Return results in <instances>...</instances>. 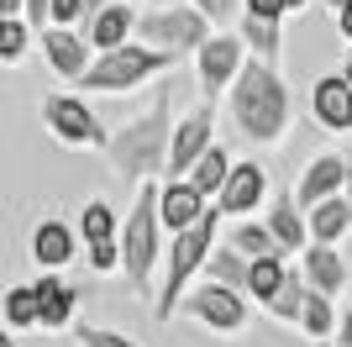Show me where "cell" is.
Masks as SVG:
<instances>
[{
	"mask_svg": "<svg viewBox=\"0 0 352 347\" xmlns=\"http://www.w3.org/2000/svg\"><path fill=\"white\" fill-rule=\"evenodd\" d=\"M6 16H27V0H0V21Z\"/></svg>",
	"mask_w": 352,
	"mask_h": 347,
	"instance_id": "obj_38",
	"label": "cell"
},
{
	"mask_svg": "<svg viewBox=\"0 0 352 347\" xmlns=\"http://www.w3.org/2000/svg\"><path fill=\"white\" fill-rule=\"evenodd\" d=\"M310 237L321 247H342L352 237V200L347 195H337V200H326L310 211Z\"/></svg>",
	"mask_w": 352,
	"mask_h": 347,
	"instance_id": "obj_22",
	"label": "cell"
},
{
	"mask_svg": "<svg viewBox=\"0 0 352 347\" xmlns=\"http://www.w3.org/2000/svg\"><path fill=\"white\" fill-rule=\"evenodd\" d=\"M179 58L174 53H158V48H147V43H126L116 48V53H95V63H89L85 74V95H126V90L147 85L153 74H168Z\"/></svg>",
	"mask_w": 352,
	"mask_h": 347,
	"instance_id": "obj_5",
	"label": "cell"
},
{
	"mask_svg": "<svg viewBox=\"0 0 352 347\" xmlns=\"http://www.w3.org/2000/svg\"><path fill=\"white\" fill-rule=\"evenodd\" d=\"M342 74H347V85H352V58H347V63H342Z\"/></svg>",
	"mask_w": 352,
	"mask_h": 347,
	"instance_id": "obj_42",
	"label": "cell"
},
{
	"mask_svg": "<svg viewBox=\"0 0 352 347\" xmlns=\"http://www.w3.org/2000/svg\"><path fill=\"white\" fill-rule=\"evenodd\" d=\"M137 21H142V16H137L132 0H111V6H105V11L85 27V37H89L95 53H116V48L137 43Z\"/></svg>",
	"mask_w": 352,
	"mask_h": 347,
	"instance_id": "obj_18",
	"label": "cell"
},
{
	"mask_svg": "<svg viewBox=\"0 0 352 347\" xmlns=\"http://www.w3.org/2000/svg\"><path fill=\"white\" fill-rule=\"evenodd\" d=\"M310 116H316V127L321 132H352V85L347 74H321L316 85H310Z\"/></svg>",
	"mask_w": 352,
	"mask_h": 347,
	"instance_id": "obj_15",
	"label": "cell"
},
{
	"mask_svg": "<svg viewBox=\"0 0 352 347\" xmlns=\"http://www.w3.org/2000/svg\"><path fill=\"white\" fill-rule=\"evenodd\" d=\"M305 300H310V279L300 274V269H289L284 289H279V295H274V300L263 305V316L284 321V326H300V311H305Z\"/></svg>",
	"mask_w": 352,
	"mask_h": 347,
	"instance_id": "obj_29",
	"label": "cell"
},
{
	"mask_svg": "<svg viewBox=\"0 0 352 347\" xmlns=\"http://www.w3.org/2000/svg\"><path fill=\"white\" fill-rule=\"evenodd\" d=\"M248 43L242 32H216L200 53H195V79H200V101H216L221 90L236 85V74L248 69Z\"/></svg>",
	"mask_w": 352,
	"mask_h": 347,
	"instance_id": "obj_10",
	"label": "cell"
},
{
	"mask_svg": "<svg viewBox=\"0 0 352 347\" xmlns=\"http://www.w3.org/2000/svg\"><path fill=\"white\" fill-rule=\"evenodd\" d=\"M226 242H232L242 258H252V263H263V258H289V253L279 247V237L268 231V221H252V216L236 221V227L226 231Z\"/></svg>",
	"mask_w": 352,
	"mask_h": 347,
	"instance_id": "obj_24",
	"label": "cell"
},
{
	"mask_svg": "<svg viewBox=\"0 0 352 347\" xmlns=\"http://www.w3.org/2000/svg\"><path fill=\"white\" fill-rule=\"evenodd\" d=\"M158 211H163L168 237H179V231L200 227V221L216 211V200H206V195H200L190 179H163V185H158Z\"/></svg>",
	"mask_w": 352,
	"mask_h": 347,
	"instance_id": "obj_14",
	"label": "cell"
},
{
	"mask_svg": "<svg viewBox=\"0 0 352 347\" xmlns=\"http://www.w3.org/2000/svg\"><path fill=\"white\" fill-rule=\"evenodd\" d=\"M284 279H289V258H263V263H252V279H248L252 305H268V300L284 289Z\"/></svg>",
	"mask_w": 352,
	"mask_h": 347,
	"instance_id": "obj_30",
	"label": "cell"
},
{
	"mask_svg": "<svg viewBox=\"0 0 352 347\" xmlns=\"http://www.w3.org/2000/svg\"><path fill=\"white\" fill-rule=\"evenodd\" d=\"M179 316L195 321V326H206V332H216V337H236L242 326H248V295H242V289H226V284L200 279V284L184 295Z\"/></svg>",
	"mask_w": 352,
	"mask_h": 347,
	"instance_id": "obj_8",
	"label": "cell"
},
{
	"mask_svg": "<svg viewBox=\"0 0 352 347\" xmlns=\"http://www.w3.org/2000/svg\"><path fill=\"white\" fill-rule=\"evenodd\" d=\"M190 6L206 16L216 32H236V21H242V11H248V0H190Z\"/></svg>",
	"mask_w": 352,
	"mask_h": 347,
	"instance_id": "obj_32",
	"label": "cell"
},
{
	"mask_svg": "<svg viewBox=\"0 0 352 347\" xmlns=\"http://www.w3.org/2000/svg\"><path fill=\"white\" fill-rule=\"evenodd\" d=\"M337 321H342L337 300H331V295H321V289H310L305 311H300V332H305L310 342H331V337H337Z\"/></svg>",
	"mask_w": 352,
	"mask_h": 347,
	"instance_id": "obj_28",
	"label": "cell"
},
{
	"mask_svg": "<svg viewBox=\"0 0 352 347\" xmlns=\"http://www.w3.org/2000/svg\"><path fill=\"white\" fill-rule=\"evenodd\" d=\"M210 37H216V27L195 11L190 0H184V6H153V11H142V21H137V43L158 48V53H174V58H195Z\"/></svg>",
	"mask_w": 352,
	"mask_h": 347,
	"instance_id": "obj_6",
	"label": "cell"
},
{
	"mask_svg": "<svg viewBox=\"0 0 352 347\" xmlns=\"http://www.w3.org/2000/svg\"><path fill=\"white\" fill-rule=\"evenodd\" d=\"M43 127L53 143L79 147V153H105L111 127L85 105V95H43Z\"/></svg>",
	"mask_w": 352,
	"mask_h": 347,
	"instance_id": "obj_7",
	"label": "cell"
},
{
	"mask_svg": "<svg viewBox=\"0 0 352 347\" xmlns=\"http://www.w3.org/2000/svg\"><path fill=\"white\" fill-rule=\"evenodd\" d=\"M121 227H126V216H121L111 200H85V211H79V237H85V247L89 242H111V237H121Z\"/></svg>",
	"mask_w": 352,
	"mask_h": 347,
	"instance_id": "obj_25",
	"label": "cell"
},
{
	"mask_svg": "<svg viewBox=\"0 0 352 347\" xmlns=\"http://www.w3.org/2000/svg\"><path fill=\"white\" fill-rule=\"evenodd\" d=\"M168 227H163V211H158V185H142L137 189L132 211H126V227H121V274H126V295L147 300L158 295L153 289V274L158 263L168 258Z\"/></svg>",
	"mask_w": 352,
	"mask_h": 347,
	"instance_id": "obj_3",
	"label": "cell"
},
{
	"mask_svg": "<svg viewBox=\"0 0 352 347\" xmlns=\"http://www.w3.org/2000/svg\"><path fill=\"white\" fill-rule=\"evenodd\" d=\"M37 295H43V332H63V326H74L79 289H74L63 274H43V279H37Z\"/></svg>",
	"mask_w": 352,
	"mask_h": 347,
	"instance_id": "obj_20",
	"label": "cell"
},
{
	"mask_svg": "<svg viewBox=\"0 0 352 347\" xmlns=\"http://www.w3.org/2000/svg\"><path fill=\"white\" fill-rule=\"evenodd\" d=\"M232 169H236V158H232V153H226V147H210V153H206V158H200V163H195V169H190V185L195 189H200V195H206V200H221V189H226V179H232Z\"/></svg>",
	"mask_w": 352,
	"mask_h": 347,
	"instance_id": "obj_26",
	"label": "cell"
},
{
	"mask_svg": "<svg viewBox=\"0 0 352 347\" xmlns=\"http://www.w3.org/2000/svg\"><path fill=\"white\" fill-rule=\"evenodd\" d=\"M242 16H258V21H289V6L284 0H248Z\"/></svg>",
	"mask_w": 352,
	"mask_h": 347,
	"instance_id": "obj_35",
	"label": "cell"
},
{
	"mask_svg": "<svg viewBox=\"0 0 352 347\" xmlns=\"http://www.w3.org/2000/svg\"><path fill=\"white\" fill-rule=\"evenodd\" d=\"M0 321H6V332H32V326H43V295L37 284H11L0 295Z\"/></svg>",
	"mask_w": 352,
	"mask_h": 347,
	"instance_id": "obj_21",
	"label": "cell"
},
{
	"mask_svg": "<svg viewBox=\"0 0 352 347\" xmlns=\"http://www.w3.org/2000/svg\"><path fill=\"white\" fill-rule=\"evenodd\" d=\"M331 21H337V32H342V37H347V43H352V0H347V6H342L337 16H331Z\"/></svg>",
	"mask_w": 352,
	"mask_h": 347,
	"instance_id": "obj_37",
	"label": "cell"
},
{
	"mask_svg": "<svg viewBox=\"0 0 352 347\" xmlns=\"http://www.w3.org/2000/svg\"><path fill=\"white\" fill-rule=\"evenodd\" d=\"M32 37H37V32H32L21 16H6V21H0V63H6V69H16V63L27 58Z\"/></svg>",
	"mask_w": 352,
	"mask_h": 347,
	"instance_id": "obj_31",
	"label": "cell"
},
{
	"mask_svg": "<svg viewBox=\"0 0 352 347\" xmlns=\"http://www.w3.org/2000/svg\"><path fill=\"white\" fill-rule=\"evenodd\" d=\"M347 195V153H316L294 185V205L300 211H316V205Z\"/></svg>",
	"mask_w": 352,
	"mask_h": 347,
	"instance_id": "obj_12",
	"label": "cell"
},
{
	"mask_svg": "<svg viewBox=\"0 0 352 347\" xmlns=\"http://www.w3.org/2000/svg\"><path fill=\"white\" fill-rule=\"evenodd\" d=\"M258 205H268V169L263 163H236L226 189H221V200H216V211L232 221H248Z\"/></svg>",
	"mask_w": 352,
	"mask_h": 347,
	"instance_id": "obj_16",
	"label": "cell"
},
{
	"mask_svg": "<svg viewBox=\"0 0 352 347\" xmlns=\"http://www.w3.org/2000/svg\"><path fill=\"white\" fill-rule=\"evenodd\" d=\"M263 221H268V231L279 237V247H284V253H294V258H300L305 247H316V237H310V211H300V205H294V189L268 205Z\"/></svg>",
	"mask_w": 352,
	"mask_h": 347,
	"instance_id": "obj_19",
	"label": "cell"
},
{
	"mask_svg": "<svg viewBox=\"0 0 352 347\" xmlns=\"http://www.w3.org/2000/svg\"><path fill=\"white\" fill-rule=\"evenodd\" d=\"M347 200H352V153H347Z\"/></svg>",
	"mask_w": 352,
	"mask_h": 347,
	"instance_id": "obj_41",
	"label": "cell"
},
{
	"mask_svg": "<svg viewBox=\"0 0 352 347\" xmlns=\"http://www.w3.org/2000/svg\"><path fill=\"white\" fill-rule=\"evenodd\" d=\"M174 90L163 85L153 95L147 111H137L132 121L111 127V147H105V163L116 179L126 185H163L168 179V147H174Z\"/></svg>",
	"mask_w": 352,
	"mask_h": 347,
	"instance_id": "obj_1",
	"label": "cell"
},
{
	"mask_svg": "<svg viewBox=\"0 0 352 347\" xmlns=\"http://www.w3.org/2000/svg\"><path fill=\"white\" fill-rule=\"evenodd\" d=\"M236 32H242V43H248V53L258 58V63L279 69V58H284V21H258V16H242V21H236Z\"/></svg>",
	"mask_w": 352,
	"mask_h": 347,
	"instance_id": "obj_23",
	"label": "cell"
},
{
	"mask_svg": "<svg viewBox=\"0 0 352 347\" xmlns=\"http://www.w3.org/2000/svg\"><path fill=\"white\" fill-rule=\"evenodd\" d=\"M316 347H331V342H316Z\"/></svg>",
	"mask_w": 352,
	"mask_h": 347,
	"instance_id": "obj_44",
	"label": "cell"
},
{
	"mask_svg": "<svg viewBox=\"0 0 352 347\" xmlns=\"http://www.w3.org/2000/svg\"><path fill=\"white\" fill-rule=\"evenodd\" d=\"M226 116H232L236 137L248 147H279L289 137V121H294V101H289L284 74L248 58V69L236 74V85L226 90Z\"/></svg>",
	"mask_w": 352,
	"mask_h": 347,
	"instance_id": "obj_2",
	"label": "cell"
},
{
	"mask_svg": "<svg viewBox=\"0 0 352 347\" xmlns=\"http://www.w3.org/2000/svg\"><path fill=\"white\" fill-rule=\"evenodd\" d=\"M300 274L310 279V289H321V295H331V300H342L352 289V263L342 258V247H305L300 253Z\"/></svg>",
	"mask_w": 352,
	"mask_h": 347,
	"instance_id": "obj_17",
	"label": "cell"
},
{
	"mask_svg": "<svg viewBox=\"0 0 352 347\" xmlns=\"http://www.w3.org/2000/svg\"><path fill=\"white\" fill-rule=\"evenodd\" d=\"M153 6H184V0H153Z\"/></svg>",
	"mask_w": 352,
	"mask_h": 347,
	"instance_id": "obj_43",
	"label": "cell"
},
{
	"mask_svg": "<svg viewBox=\"0 0 352 347\" xmlns=\"http://www.w3.org/2000/svg\"><path fill=\"white\" fill-rule=\"evenodd\" d=\"M79 221H63V216H43L37 227H32V237H27V253H32V263L43 269V274H63L74 258H79Z\"/></svg>",
	"mask_w": 352,
	"mask_h": 347,
	"instance_id": "obj_11",
	"label": "cell"
},
{
	"mask_svg": "<svg viewBox=\"0 0 352 347\" xmlns=\"http://www.w3.org/2000/svg\"><path fill=\"white\" fill-rule=\"evenodd\" d=\"M206 279H210V284H226V289H242V295H248L252 258H242L232 242H216V253H210V263H206Z\"/></svg>",
	"mask_w": 352,
	"mask_h": 347,
	"instance_id": "obj_27",
	"label": "cell"
},
{
	"mask_svg": "<svg viewBox=\"0 0 352 347\" xmlns=\"http://www.w3.org/2000/svg\"><path fill=\"white\" fill-rule=\"evenodd\" d=\"M132 6H137V0H132Z\"/></svg>",
	"mask_w": 352,
	"mask_h": 347,
	"instance_id": "obj_45",
	"label": "cell"
},
{
	"mask_svg": "<svg viewBox=\"0 0 352 347\" xmlns=\"http://www.w3.org/2000/svg\"><path fill=\"white\" fill-rule=\"evenodd\" d=\"M74 337H79L85 347H137L126 332H111V326H89V321H79V326H74Z\"/></svg>",
	"mask_w": 352,
	"mask_h": 347,
	"instance_id": "obj_34",
	"label": "cell"
},
{
	"mask_svg": "<svg viewBox=\"0 0 352 347\" xmlns=\"http://www.w3.org/2000/svg\"><path fill=\"white\" fill-rule=\"evenodd\" d=\"M216 147V101H195L174 121V147H168V179H190V169Z\"/></svg>",
	"mask_w": 352,
	"mask_h": 347,
	"instance_id": "obj_9",
	"label": "cell"
},
{
	"mask_svg": "<svg viewBox=\"0 0 352 347\" xmlns=\"http://www.w3.org/2000/svg\"><path fill=\"white\" fill-rule=\"evenodd\" d=\"M0 347H21V337H16V332H0Z\"/></svg>",
	"mask_w": 352,
	"mask_h": 347,
	"instance_id": "obj_40",
	"label": "cell"
},
{
	"mask_svg": "<svg viewBox=\"0 0 352 347\" xmlns=\"http://www.w3.org/2000/svg\"><path fill=\"white\" fill-rule=\"evenodd\" d=\"M284 6H289V16H300V11H310L316 0H284Z\"/></svg>",
	"mask_w": 352,
	"mask_h": 347,
	"instance_id": "obj_39",
	"label": "cell"
},
{
	"mask_svg": "<svg viewBox=\"0 0 352 347\" xmlns=\"http://www.w3.org/2000/svg\"><path fill=\"white\" fill-rule=\"evenodd\" d=\"M85 258L95 274H121V237H111V242H89Z\"/></svg>",
	"mask_w": 352,
	"mask_h": 347,
	"instance_id": "obj_33",
	"label": "cell"
},
{
	"mask_svg": "<svg viewBox=\"0 0 352 347\" xmlns=\"http://www.w3.org/2000/svg\"><path fill=\"white\" fill-rule=\"evenodd\" d=\"M216 231H221V211H210L200 227L168 237V258H163V284L153 295V321H174L184 295L195 289V279L206 274L210 253H216Z\"/></svg>",
	"mask_w": 352,
	"mask_h": 347,
	"instance_id": "obj_4",
	"label": "cell"
},
{
	"mask_svg": "<svg viewBox=\"0 0 352 347\" xmlns=\"http://www.w3.org/2000/svg\"><path fill=\"white\" fill-rule=\"evenodd\" d=\"M337 347H352V300L342 305V321H337Z\"/></svg>",
	"mask_w": 352,
	"mask_h": 347,
	"instance_id": "obj_36",
	"label": "cell"
},
{
	"mask_svg": "<svg viewBox=\"0 0 352 347\" xmlns=\"http://www.w3.org/2000/svg\"><path fill=\"white\" fill-rule=\"evenodd\" d=\"M37 43H43V58L53 63V74H58V79H69V85H85L89 63H95V48H89L85 32H79V27H47Z\"/></svg>",
	"mask_w": 352,
	"mask_h": 347,
	"instance_id": "obj_13",
	"label": "cell"
}]
</instances>
